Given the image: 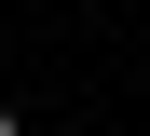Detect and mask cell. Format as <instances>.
Segmentation results:
<instances>
[{"label": "cell", "mask_w": 150, "mask_h": 136, "mask_svg": "<svg viewBox=\"0 0 150 136\" xmlns=\"http://www.w3.org/2000/svg\"><path fill=\"white\" fill-rule=\"evenodd\" d=\"M0 136H28V109H14V95H0Z\"/></svg>", "instance_id": "cell-1"}]
</instances>
